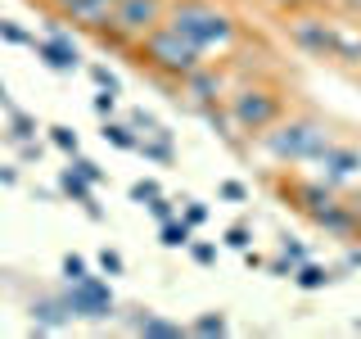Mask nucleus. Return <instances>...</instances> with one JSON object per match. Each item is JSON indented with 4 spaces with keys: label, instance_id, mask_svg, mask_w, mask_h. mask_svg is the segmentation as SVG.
I'll list each match as a JSON object with an SVG mask.
<instances>
[{
    "label": "nucleus",
    "instance_id": "obj_1",
    "mask_svg": "<svg viewBox=\"0 0 361 339\" xmlns=\"http://www.w3.org/2000/svg\"><path fill=\"white\" fill-rule=\"evenodd\" d=\"M167 28L180 32L195 50L208 59V54H226L235 41H240V28H235V18L217 9L212 0H172L167 5Z\"/></svg>",
    "mask_w": 361,
    "mask_h": 339
},
{
    "label": "nucleus",
    "instance_id": "obj_2",
    "mask_svg": "<svg viewBox=\"0 0 361 339\" xmlns=\"http://www.w3.org/2000/svg\"><path fill=\"white\" fill-rule=\"evenodd\" d=\"M334 141V131L312 113H293V118H276L257 136V145L276 158V163H316L325 154V145Z\"/></svg>",
    "mask_w": 361,
    "mask_h": 339
},
{
    "label": "nucleus",
    "instance_id": "obj_3",
    "mask_svg": "<svg viewBox=\"0 0 361 339\" xmlns=\"http://www.w3.org/2000/svg\"><path fill=\"white\" fill-rule=\"evenodd\" d=\"M135 64L149 68V73L163 77V82H180L190 68L203 64V54L180 37V32H172L167 23H158L154 32H145V37L135 41Z\"/></svg>",
    "mask_w": 361,
    "mask_h": 339
},
{
    "label": "nucleus",
    "instance_id": "obj_4",
    "mask_svg": "<svg viewBox=\"0 0 361 339\" xmlns=\"http://www.w3.org/2000/svg\"><path fill=\"white\" fill-rule=\"evenodd\" d=\"M221 109H226V118L235 122V131H244V136L257 141L276 118H285V95L267 82H244V86L226 90Z\"/></svg>",
    "mask_w": 361,
    "mask_h": 339
},
{
    "label": "nucleus",
    "instance_id": "obj_5",
    "mask_svg": "<svg viewBox=\"0 0 361 339\" xmlns=\"http://www.w3.org/2000/svg\"><path fill=\"white\" fill-rule=\"evenodd\" d=\"M289 23V45L293 50H302L307 59H330V9H293L285 14Z\"/></svg>",
    "mask_w": 361,
    "mask_h": 339
},
{
    "label": "nucleus",
    "instance_id": "obj_6",
    "mask_svg": "<svg viewBox=\"0 0 361 339\" xmlns=\"http://www.w3.org/2000/svg\"><path fill=\"white\" fill-rule=\"evenodd\" d=\"M63 299H68V308H73V316H86V321H109V316L118 312V303H113V290H109V280L90 276V271H86L82 280H68Z\"/></svg>",
    "mask_w": 361,
    "mask_h": 339
},
{
    "label": "nucleus",
    "instance_id": "obj_7",
    "mask_svg": "<svg viewBox=\"0 0 361 339\" xmlns=\"http://www.w3.org/2000/svg\"><path fill=\"white\" fill-rule=\"evenodd\" d=\"M180 95L176 100H185V105L190 109H212V105H221V100H226V90H231V86H226V73H221V68H212L208 59H203L199 68H190V73L185 77H180Z\"/></svg>",
    "mask_w": 361,
    "mask_h": 339
},
{
    "label": "nucleus",
    "instance_id": "obj_8",
    "mask_svg": "<svg viewBox=\"0 0 361 339\" xmlns=\"http://www.w3.org/2000/svg\"><path fill=\"white\" fill-rule=\"evenodd\" d=\"M167 5H172V0H118L109 23H113L118 32H127L131 41H140L145 32H154L158 23L167 18Z\"/></svg>",
    "mask_w": 361,
    "mask_h": 339
},
{
    "label": "nucleus",
    "instance_id": "obj_9",
    "mask_svg": "<svg viewBox=\"0 0 361 339\" xmlns=\"http://www.w3.org/2000/svg\"><path fill=\"white\" fill-rule=\"evenodd\" d=\"M316 177L325 181V186H348V181H361V150L357 145H338V141H330L325 145V154L316 158Z\"/></svg>",
    "mask_w": 361,
    "mask_h": 339
},
{
    "label": "nucleus",
    "instance_id": "obj_10",
    "mask_svg": "<svg viewBox=\"0 0 361 339\" xmlns=\"http://www.w3.org/2000/svg\"><path fill=\"white\" fill-rule=\"evenodd\" d=\"M312 222L321 226L325 235H334V240H357V235H361V208H357V203H343L338 195L325 203V208H316Z\"/></svg>",
    "mask_w": 361,
    "mask_h": 339
},
{
    "label": "nucleus",
    "instance_id": "obj_11",
    "mask_svg": "<svg viewBox=\"0 0 361 339\" xmlns=\"http://www.w3.org/2000/svg\"><path fill=\"white\" fill-rule=\"evenodd\" d=\"M330 59L361 73V23L348 14H334V9H330Z\"/></svg>",
    "mask_w": 361,
    "mask_h": 339
},
{
    "label": "nucleus",
    "instance_id": "obj_12",
    "mask_svg": "<svg viewBox=\"0 0 361 339\" xmlns=\"http://www.w3.org/2000/svg\"><path fill=\"white\" fill-rule=\"evenodd\" d=\"M32 50L45 59V68H54V73H77L82 68V54H77V45H73V37L54 23L50 28V37H41V41H32Z\"/></svg>",
    "mask_w": 361,
    "mask_h": 339
},
{
    "label": "nucleus",
    "instance_id": "obj_13",
    "mask_svg": "<svg viewBox=\"0 0 361 339\" xmlns=\"http://www.w3.org/2000/svg\"><path fill=\"white\" fill-rule=\"evenodd\" d=\"M285 195H289V203L298 213L312 218L316 208H325V203L334 199V186H325L321 177H293V181H285Z\"/></svg>",
    "mask_w": 361,
    "mask_h": 339
},
{
    "label": "nucleus",
    "instance_id": "obj_14",
    "mask_svg": "<svg viewBox=\"0 0 361 339\" xmlns=\"http://www.w3.org/2000/svg\"><path fill=\"white\" fill-rule=\"evenodd\" d=\"M113 5H118V0H77V5L63 14V23H77L82 32H90V37H95L99 28H109Z\"/></svg>",
    "mask_w": 361,
    "mask_h": 339
},
{
    "label": "nucleus",
    "instance_id": "obj_15",
    "mask_svg": "<svg viewBox=\"0 0 361 339\" xmlns=\"http://www.w3.org/2000/svg\"><path fill=\"white\" fill-rule=\"evenodd\" d=\"M32 321H37V331H59V326L73 321V308H68L63 294H54V299H37V303H32Z\"/></svg>",
    "mask_w": 361,
    "mask_h": 339
},
{
    "label": "nucleus",
    "instance_id": "obj_16",
    "mask_svg": "<svg viewBox=\"0 0 361 339\" xmlns=\"http://www.w3.org/2000/svg\"><path fill=\"white\" fill-rule=\"evenodd\" d=\"M59 190H63L68 199H77V203H82L90 218H104V213H99V203H95V190H90V181H86V177H77L73 167H68V172L59 177Z\"/></svg>",
    "mask_w": 361,
    "mask_h": 339
},
{
    "label": "nucleus",
    "instance_id": "obj_17",
    "mask_svg": "<svg viewBox=\"0 0 361 339\" xmlns=\"http://www.w3.org/2000/svg\"><path fill=\"white\" fill-rule=\"evenodd\" d=\"M131 331L135 335H149V339H180L185 326L167 321V316H154V312H140V316H131Z\"/></svg>",
    "mask_w": 361,
    "mask_h": 339
},
{
    "label": "nucleus",
    "instance_id": "obj_18",
    "mask_svg": "<svg viewBox=\"0 0 361 339\" xmlns=\"http://www.w3.org/2000/svg\"><path fill=\"white\" fill-rule=\"evenodd\" d=\"M135 150H140L145 158H154V163H172V158H176V150H172V136H167L163 127L145 131L140 141H135Z\"/></svg>",
    "mask_w": 361,
    "mask_h": 339
},
{
    "label": "nucleus",
    "instance_id": "obj_19",
    "mask_svg": "<svg viewBox=\"0 0 361 339\" xmlns=\"http://www.w3.org/2000/svg\"><path fill=\"white\" fill-rule=\"evenodd\" d=\"M158 240H163V249H185L190 240H195V226H190L185 218H167V222H158Z\"/></svg>",
    "mask_w": 361,
    "mask_h": 339
},
{
    "label": "nucleus",
    "instance_id": "obj_20",
    "mask_svg": "<svg viewBox=\"0 0 361 339\" xmlns=\"http://www.w3.org/2000/svg\"><path fill=\"white\" fill-rule=\"evenodd\" d=\"M330 267H321V263H312V258H307V263H298V267H293V285H298V290H325V285H330Z\"/></svg>",
    "mask_w": 361,
    "mask_h": 339
},
{
    "label": "nucleus",
    "instance_id": "obj_21",
    "mask_svg": "<svg viewBox=\"0 0 361 339\" xmlns=\"http://www.w3.org/2000/svg\"><path fill=\"white\" fill-rule=\"evenodd\" d=\"M104 141L109 145H118V150H135V141H140V136H135V127H127V122H104Z\"/></svg>",
    "mask_w": 361,
    "mask_h": 339
},
{
    "label": "nucleus",
    "instance_id": "obj_22",
    "mask_svg": "<svg viewBox=\"0 0 361 339\" xmlns=\"http://www.w3.org/2000/svg\"><path fill=\"white\" fill-rule=\"evenodd\" d=\"M9 136H14V141H23V145H27V141H37V122H32V118H27V113H23L18 105L9 109Z\"/></svg>",
    "mask_w": 361,
    "mask_h": 339
},
{
    "label": "nucleus",
    "instance_id": "obj_23",
    "mask_svg": "<svg viewBox=\"0 0 361 339\" xmlns=\"http://www.w3.org/2000/svg\"><path fill=\"white\" fill-rule=\"evenodd\" d=\"M190 331H195V335H226V331H231V321H226L221 312H203V316L190 321Z\"/></svg>",
    "mask_w": 361,
    "mask_h": 339
},
{
    "label": "nucleus",
    "instance_id": "obj_24",
    "mask_svg": "<svg viewBox=\"0 0 361 339\" xmlns=\"http://www.w3.org/2000/svg\"><path fill=\"white\" fill-rule=\"evenodd\" d=\"M226 244H231V249H240V254H244V249L253 244V231H248V222H235V226H226Z\"/></svg>",
    "mask_w": 361,
    "mask_h": 339
},
{
    "label": "nucleus",
    "instance_id": "obj_25",
    "mask_svg": "<svg viewBox=\"0 0 361 339\" xmlns=\"http://www.w3.org/2000/svg\"><path fill=\"white\" fill-rule=\"evenodd\" d=\"M50 141L59 145L63 154H77V150H82V141H77V131H73V127H50Z\"/></svg>",
    "mask_w": 361,
    "mask_h": 339
},
{
    "label": "nucleus",
    "instance_id": "obj_26",
    "mask_svg": "<svg viewBox=\"0 0 361 339\" xmlns=\"http://www.w3.org/2000/svg\"><path fill=\"white\" fill-rule=\"evenodd\" d=\"M185 249H190V258H195L199 267H212V263H217V244H208V240H199V244L190 240Z\"/></svg>",
    "mask_w": 361,
    "mask_h": 339
},
{
    "label": "nucleus",
    "instance_id": "obj_27",
    "mask_svg": "<svg viewBox=\"0 0 361 339\" xmlns=\"http://www.w3.org/2000/svg\"><path fill=\"white\" fill-rule=\"evenodd\" d=\"M280 258H285V263H289V271H293L298 263H307V249H302L298 240H289V235H285V240H280Z\"/></svg>",
    "mask_w": 361,
    "mask_h": 339
},
{
    "label": "nucleus",
    "instance_id": "obj_28",
    "mask_svg": "<svg viewBox=\"0 0 361 339\" xmlns=\"http://www.w3.org/2000/svg\"><path fill=\"white\" fill-rule=\"evenodd\" d=\"M0 37H5L9 45H32V41H37L32 32H23L18 23H9V18H0Z\"/></svg>",
    "mask_w": 361,
    "mask_h": 339
},
{
    "label": "nucleus",
    "instance_id": "obj_29",
    "mask_svg": "<svg viewBox=\"0 0 361 339\" xmlns=\"http://www.w3.org/2000/svg\"><path fill=\"white\" fill-rule=\"evenodd\" d=\"M68 167H73L77 177H86L90 186H95V181H104V172H99V163H90V158H82V154H73V163H68Z\"/></svg>",
    "mask_w": 361,
    "mask_h": 339
},
{
    "label": "nucleus",
    "instance_id": "obj_30",
    "mask_svg": "<svg viewBox=\"0 0 361 339\" xmlns=\"http://www.w3.org/2000/svg\"><path fill=\"white\" fill-rule=\"evenodd\" d=\"M158 195H163V186H158V181H135V186H131V199L135 203H149Z\"/></svg>",
    "mask_w": 361,
    "mask_h": 339
},
{
    "label": "nucleus",
    "instance_id": "obj_31",
    "mask_svg": "<svg viewBox=\"0 0 361 339\" xmlns=\"http://www.w3.org/2000/svg\"><path fill=\"white\" fill-rule=\"evenodd\" d=\"M99 267H104V276H122V271H127L118 249H104V254H99Z\"/></svg>",
    "mask_w": 361,
    "mask_h": 339
},
{
    "label": "nucleus",
    "instance_id": "obj_32",
    "mask_svg": "<svg viewBox=\"0 0 361 339\" xmlns=\"http://www.w3.org/2000/svg\"><path fill=\"white\" fill-rule=\"evenodd\" d=\"M90 82H95L99 90H113V95H118V77H113L104 64H95V68H90Z\"/></svg>",
    "mask_w": 361,
    "mask_h": 339
},
{
    "label": "nucleus",
    "instance_id": "obj_33",
    "mask_svg": "<svg viewBox=\"0 0 361 339\" xmlns=\"http://www.w3.org/2000/svg\"><path fill=\"white\" fill-rule=\"evenodd\" d=\"M145 208H149V213H154V218H158V222H167V218H176V203H172V199H167V195H158V199H149V203H145Z\"/></svg>",
    "mask_w": 361,
    "mask_h": 339
},
{
    "label": "nucleus",
    "instance_id": "obj_34",
    "mask_svg": "<svg viewBox=\"0 0 361 339\" xmlns=\"http://www.w3.org/2000/svg\"><path fill=\"white\" fill-rule=\"evenodd\" d=\"M180 218H185L190 226H203V222H208V203H199V199H190V203H185V213H180Z\"/></svg>",
    "mask_w": 361,
    "mask_h": 339
},
{
    "label": "nucleus",
    "instance_id": "obj_35",
    "mask_svg": "<svg viewBox=\"0 0 361 339\" xmlns=\"http://www.w3.org/2000/svg\"><path fill=\"white\" fill-rule=\"evenodd\" d=\"M63 276H68V280H82V276H86V258H82V254H68V258H63Z\"/></svg>",
    "mask_w": 361,
    "mask_h": 339
},
{
    "label": "nucleus",
    "instance_id": "obj_36",
    "mask_svg": "<svg viewBox=\"0 0 361 339\" xmlns=\"http://www.w3.org/2000/svg\"><path fill=\"white\" fill-rule=\"evenodd\" d=\"M113 109H118V95H113V90H99V95H95V113H99V118H113Z\"/></svg>",
    "mask_w": 361,
    "mask_h": 339
},
{
    "label": "nucleus",
    "instance_id": "obj_37",
    "mask_svg": "<svg viewBox=\"0 0 361 339\" xmlns=\"http://www.w3.org/2000/svg\"><path fill=\"white\" fill-rule=\"evenodd\" d=\"M217 195H221V199H235V203H240V199H248V190L240 186V181H221V186H217Z\"/></svg>",
    "mask_w": 361,
    "mask_h": 339
},
{
    "label": "nucleus",
    "instance_id": "obj_38",
    "mask_svg": "<svg viewBox=\"0 0 361 339\" xmlns=\"http://www.w3.org/2000/svg\"><path fill=\"white\" fill-rule=\"evenodd\" d=\"M271 9H280V14H293V9H307V0H267Z\"/></svg>",
    "mask_w": 361,
    "mask_h": 339
},
{
    "label": "nucleus",
    "instance_id": "obj_39",
    "mask_svg": "<svg viewBox=\"0 0 361 339\" xmlns=\"http://www.w3.org/2000/svg\"><path fill=\"white\" fill-rule=\"evenodd\" d=\"M41 5H45V9H50V14H54V18H63V14H68V9H73V5H77V0H41Z\"/></svg>",
    "mask_w": 361,
    "mask_h": 339
},
{
    "label": "nucleus",
    "instance_id": "obj_40",
    "mask_svg": "<svg viewBox=\"0 0 361 339\" xmlns=\"http://www.w3.org/2000/svg\"><path fill=\"white\" fill-rule=\"evenodd\" d=\"M14 181H18L14 167H0V186H14Z\"/></svg>",
    "mask_w": 361,
    "mask_h": 339
},
{
    "label": "nucleus",
    "instance_id": "obj_41",
    "mask_svg": "<svg viewBox=\"0 0 361 339\" xmlns=\"http://www.w3.org/2000/svg\"><path fill=\"white\" fill-rule=\"evenodd\" d=\"M343 267H361V249H348V258H343Z\"/></svg>",
    "mask_w": 361,
    "mask_h": 339
},
{
    "label": "nucleus",
    "instance_id": "obj_42",
    "mask_svg": "<svg viewBox=\"0 0 361 339\" xmlns=\"http://www.w3.org/2000/svg\"><path fill=\"white\" fill-rule=\"evenodd\" d=\"M312 9H334V5H343V0H307Z\"/></svg>",
    "mask_w": 361,
    "mask_h": 339
},
{
    "label": "nucleus",
    "instance_id": "obj_43",
    "mask_svg": "<svg viewBox=\"0 0 361 339\" xmlns=\"http://www.w3.org/2000/svg\"><path fill=\"white\" fill-rule=\"evenodd\" d=\"M0 109H5V113L14 109V100H9V90H5V86H0Z\"/></svg>",
    "mask_w": 361,
    "mask_h": 339
},
{
    "label": "nucleus",
    "instance_id": "obj_44",
    "mask_svg": "<svg viewBox=\"0 0 361 339\" xmlns=\"http://www.w3.org/2000/svg\"><path fill=\"white\" fill-rule=\"evenodd\" d=\"M343 9H353V14H357V23H361V0H343Z\"/></svg>",
    "mask_w": 361,
    "mask_h": 339
},
{
    "label": "nucleus",
    "instance_id": "obj_45",
    "mask_svg": "<svg viewBox=\"0 0 361 339\" xmlns=\"http://www.w3.org/2000/svg\"><path fill=\"white\" fill-rule=\"evenodd\" d=\"M353 331H361V316H357V321H353Z\"/></svg>",
    "mask_w": 361,
    "mask_h": 339
}]
</instances>
